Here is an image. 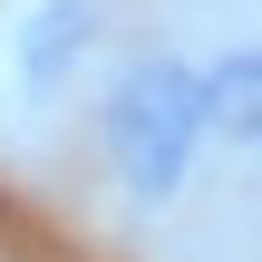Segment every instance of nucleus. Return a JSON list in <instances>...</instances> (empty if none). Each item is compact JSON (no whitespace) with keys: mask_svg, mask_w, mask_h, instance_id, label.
Returning <instances> with one entry per match:
<instances>
[{"mask_svg":"<svg viewBox=\"0 0 262 262\" xmlns=\"http://www.w3.org/2000/svg\"><path fill=\"white\" fill-rule=\"evenodd\" d=\"M136 0H0V156L49 165L78 136L88 88L107 78Z\"/></svg>","mask_w":262,"mask_h":262,"instance_id":"f03ea898","label":"nucleus"},{"mask_svg":"<svg viewBox=\"0 0 262 262\" xmlns=\"http://www.w3.org/2000/svg\"><path fill=\"white\" fill-rule=\"evenodd\" d=\"M204 10L214 0H136L107 78L88 88L78 136H68L88 156V185L117 214V233H146V243L175 233L224 185L214 117H204Z\"/></svg>","mask_w":262,"mask_h":262,"instance_id":"f257e3e1","label":"nucleus"}]
</instances>
